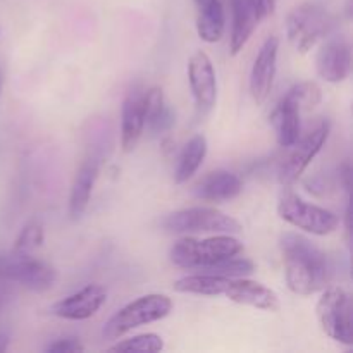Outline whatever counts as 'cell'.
Listing matches in <instances>:
<instances>
[{
  "label": "cell",
  "instance_id": "obj_28",
  "mask_svg": "<svg viewBox=\"0 0 353 353\" xmlns=\"http://www.w3.org/2000/svg\"><path fill=\"white\" fill-rule=\"evenodd\" d=\"M45 352L48 353H81L85 352V345L81 343V340L76 336H65L59 338L54 343L48 345L45 348Z\"/></svg>",
  "mask_w": 353,
  "mask_h": 353
},
{
  "label": "cell",
  "instance_id": "obj_6",
  "mask_svg": "<svg viewBox=\"0 0 353 353\" xmlns=\"http://www.w3.org/2000/svg\"><path fill=\"white\" fill-rule=\"evenodd\" d=\"M321 330L331 340L353 345V305L347 290L341 286H326L316 307Z\"/></svg>",
  "mask_w": 353,
  "mask_h": 353
},
{
  "label": "cell",
  "instance_id": "obj_27",
  "mask_svg": "<svg viewBox=\"0 0 353 353\" xmlns=\"http://www.w3.org/2000/svg\"><path fill=\"white\" fill-rule=\"evenodd\" d=\"M176 124V112L168 102L162 105V109L159 112H155L150 119L145 123V128L150 131L152 134H164L174 128Z\"/></svg>",
  "mask_w": 353,
  "mask_h": 353
},
{
  "label": "cell",
  "instance_id": "obj_9",
  "mask_svg": "<svg viewBox=\"0 0 353 353\" xmlns=\"http://www.w3.org/2000/svg\"><path fill=\"white\" fill-rule=\"evenodd\" d=\"M331 126L327 121L321 123L316 130L310 131L307 137L299 138L295 145H293L292 154L286 157V161L281 164L279 169V181L285 186L293 185L299 181L300 176L305 172V169L312 164L314 159L317 157L321 150H323L324 143L330 138Z\"/></svg>",
  "mask_w": 353,
  "mask_h": 353
},
{
  "label": "cell",
  "instance_id": "obj_5",
  "mask_svg": "<svg viewBox=\"0 0 353 353\" xmlns=\"http://www.w3.org/2000/svg\"><path fill=\"white\" fill-rule=\"evenodd\" d=\"M278 214L285 223L316 236L334 233L340 226V217L333 210L305 202L290 188H285L279 195Z\"/></svg>",
  "mask_w": 353,
  "mask_h": 353
},
{
  "label": "cell",
  "instance_id": "obj_13",
  "mask_svg": "<svg viewBox=\"0 0 353 353\" xmlns=\"http://www.w3.org/2000/svg\"><path fill=\"white\" fill-rule=\"evenodd\" d=\"M278 52L279 38L269 37L262 43L257 57L250 72V93L255 102L261 105L271 95L272 85H274L276 71H278Z\"/></svg>",
  "mask_w": 353,
  "mask_h": 353
},
{
  "label": "cell",
  "instance_id": "obj_19",
  "mask_svg": "<svg viewBox=\"0 0 353 353\" xmlns=\"http://www.w3.org/2000/svg\"><path fill=\"white\" fill-rule=\"evenodd\" d=\"M196 9V33L205 43H217L226 28V14L221 0H193Z\"/></svg>",
  "mask_w": 353,
  "mask_h": 353
},
{
  "label": "cell",
  "instance_id": "obj_12",
  "mask_svg": "<svg viewBox=\"0 0 353 353\" xmlns=\"http://www.w3.org/2000/svg\"><path fill=\"white\" fill-rule=\"evenodd\" d=\"M107 302V290L100 285H86L79 292L59 300L48 312L65 321H86L95 316Z\"/></svg>",
  "mask_w": 353,
  "mask_h": 353
},
{
  "label": "cell",
  "instance_id": "obj_18",
  "mask_svg": "<svg viewBox=\"0 0 353 353\" xmlns=\"http://www.w3.org/2000/svg\"><path fill=\"white\" fill-rule=\"evenodd\" d=\"M100 162L97 159H86L79 165L78 172L72 181L71 193H69V217L72 221H78L88 209L90 199H92L93 186L99 179Z\"/></svg>",
  "mask_w": 353,
  "mask_h": 353
},
{
  "label": "cell",
  "instance_id": "obj_23",
  "mask_svg": "<svg viewBox=\"0 0 353 353\" xmlns=\"http://www.w3.org/2000/svg\"><path fill=\"white\" fill-rule=\"evenodd\" d=\"M255 271V264L250 259L243 257H234L224 259V261L216 262V264H210L207 268L199 269V272L203 274H212V276H223V278L236 279V278H245V276H250Z\"/></svg>",
  "mask_w": 353,
  "mask_h": 353
},
{
  "label": "cell",
  "instance_id": "obj_15",
  "mask_svg": "<svg viewBox=\"0 0 353 353\" xmlns=\"http://www.w3.org/2000/svg\"><path fill=\"white\" fill-rule=\"evenodd\" d=\"M241 192H243V181L240 176L224 169L205 174L193 188L196 199L214 203L230 202Z\"/></svg>",
  "mask_w": 353,
  "mask_h": 353
},
{
  "label": "cell",
  "instance_id": "obj_30",
  "mask_svg": "<svg viewBox=\"0 0 353 353\" xmlns=\"http://www.w3.org/2000/svg\"><path fill=\"white\" fill-rule=\"evenodd\" d=\"M248 2H250L255 16H257V19L262 21L274 12L276 2H278V0H248Z\"/></svg>",
  "mask_w": 353,
  "mask_h": 353
},
{
  "label": "cell",
  "instance_id": "obj_25",
  "mask_svg": "<svg viewBox=\"0 0 353 353\" xmlns=\"http://www.w3.org/2000/svg\"><path fill=\"white\" fill-rule=\"evenodd\" d=\"M286 95L299 105L302 112H310L323 102V90L314 81L296 83L295 86L288 90Z\"/></svg>",
  "mask_w": 353,
  "mask_h": 353
},
{
  "label": "cell",
  "instance_id": "obj_29",
  "mask_svg": "<svg viewBox=\"0 0 353 353\" xmlns=\"http://www.w3.org/2000/svg\"><path fill=\"white\" fill-rule=\"evenodd\" d=\"M305 186L310 193H314V195H326V193L333 188L334 183L330 176L319 174V176H314V178H310L309 181L305 183Z\"/></svg>",
  "mask_w": 353,
  "mask_h": 353
},
{
  "label": "cell",
  "instance_id": "obj_22",
  "mask_svg": "<svg viewBox=\"0 0 353 353\" xmlns=\"http://www.w3.org/2000/svg\"><path fill=\"white\" fill-rule=\"evenodd\" d=\"M230 283H231L230 278L196 272V274L185 276V278L174 281L172 288H174V292L186 293V295L219 296V295H224V292H226Z\"/></svg>",
  "mask_w": 353,
  "mask_h": 353
},
{
  "label": "cell",
  "instance_id": "obj_24",
  "mask_svg": "<svg viewBox=\"0 0 353 353\" xmlns=\"http://www.w3.org/2000/svg\"><path fill=\"white\" fill-rule=\"evenodd\" d=\"M162 350H164V340L155 333L137 334V336L119 341L109 348V352L112 353H157Z\"/></svg>",
  "mask_w": 353,
  "mask_h": 353
},
{
  "label": "cell",
  "instance_id": "obj_11",
  "mask_svg": "<svg viewBox=\"0 0 353 353\" xmlns=\"http://www.w3.org/2000/svg\"><path fill=\"white\" fill-rule=\"evenodd\" d=\"M188 83L196 110L207 114L217 102V79L214 64L207 52L196 50L188 61Z\"/></svg>",
  "mask_w": 353,
  "mask_h": 353
},
{
  "label": "cell",
  "instance_id": "obj_7",
  "mask_svg": "<svg viewBox=\"0 0 353 353\" xmlns=\"http://www.w3.org/2000/svg\"><path fill=\"white\" fill-rule=\"evenodd\" d=\"M0 281L17 283L31 292L43 293L54 288L57 283V271L54 265L40 259L31 257V254H0Z\"/></svg>",
  "mask_w": 353,
  "mask_h": 353
},
{
  "label": "cell",
  "instance_id": "obj_34",
  "mask_svg": "<svg viewBox=\"0 0 353 353\" xmlns=\"http://www.w3.org/2000/svg\"><path fill=\"white\" fill-rule=\"evenodd\" d=\"M2 85H3V72L0 69V93H2Z\"/></svg>",
  "mask_w": 353,
  "mask_h": 353
},
{
  "label": "cell",
  "instance_id": "obj_32",
  "mask_svg": "<svg viewBox=\"0 0 353 353\" xmlns=\"http://www.w3.org/2000/svg\"><path fill=\"white\" fill-rule=\"evenodd\" d=\"M9 345H10V334L7 333L6 330H2V327H0V353L7 352Z\"/></svg>",
  "mask_w": 353,
  "mask_h": 353
},
{
  "label": "cell",
  "instance_id": "obj_20",
  "mask_svg": "<svg viewBox=\"0 0 353 353\" xmlns=\"http://www.w3.org/2000/svg\"><path fill=\"white\" fill-rule=\"evenodd\" d=\"M231 10H233V26H231L230 50L231 55H238L250 40L261 21L255 16L248 0H231Z\"/></svg>",
  "mask_w": 353,
  "mask_h": 353
},
{
  "label": "cell",
  "instance_id": "obj_21",
  "mask_svg": "<svg viewBox=\"0 0 353 353\" xmlns=\"http://www.w3.org/2000/svg\"><path fill=\"white\" fill-rule=\"evenodd\" d=\"M207 150H209V145H207V138L203 137V134H195V137L190 138L188 143L183 147L181 154H179L178 157V164H176V185H183V183L188 181L190 178H193V174H196L200 165L205 161Z\"/></svg>",
  "mask_w": 353,
  "mask_h": 353
},
{
  "label": "cell",
  "instance_id": "obj_2",
  "mask_svg": "<svg viewBox=\"0 0 353 353\" xmlns=\"http://www.w3.org/2000/svg\"><path fill=\"white\" fill-rule=\"evenodd\" d=\"M243 252V243L228 233H219L217 236L195 240V238H181L176 241L169 252V259L174 265L181 269L207 268L210 264L234 257Z\"/></svg>",
  "mask_w": 353,
  "mask_h": 353
},
{
  "label": "cell",
  "instance_id": "obj_26",
  "mask_svg": "<svg viewBox=\"0 0 353 353\" xmlns=\"http://www.w3.org/2000/svg\"><path fill=\"white\" fill-rule=\"evenodd\" d=\"M45 241V231L41 223L38 221H31L26 226L21 230V233L17 234L16 241H14V252H19V254H31L33 250L40 248Z\"/></svg>",
  "mask_w": 353,
  "mask_h": 353
},
{
  "label": "cell",
  "instance_id": "obj_14",
  "mask_svg": "<svg viewBox=\"0 0 353 353\" xmlns=\"http://www.w3.org/2000/svg\"><path fill=\"white\" fill-rule=\"evenodd\" d=\"M224 296L238 305H247L252 309L265 310V312H278L281 309L278 293L264 286L262 283L252 281V279L236 278L231 279L228 285Z\"/></svg>",
  "mask_w": 353,
  "mask_h": 353
},
{
  "label": "cell",
  "instance_id": "obj_31",
  "mask_svg": "<svg viewBox=\"0 0 353 353\" xmlns=\"http://www.w3.org/2000/svg\"><path fill=\"white\" fill-rule=\"evenodd\" d=\"M338 179H340V186H343L345 192L350 195V190H352V168L348 162H345L343 165H340L338 169Z\"/></svg>",
  "mask_w": 353,
  "mask_h": 353
},
{
  "label": "cell",
  "instance_id": "obj_17",
  "mask_svg": "<svg viewBox=\"0 0 353 353\" xmlns=\"http://www.w3.org/2000/svg\"><path fill=\"white\" fill-rule=\"evenodd\" d=\"M145 131L143 92L131 90L123 102V119H121V147L133 152Z\"/></svg>",
  "mask_w": 353,
  "mask_h": 353
},
{
  "label": "cell",
  "instance_id": "obj_33",
  "mask_svg": "<svg viewBox=\"0 0 353 353\" xmlns=\"http://www.w3.org/2000/svg\"><path fill=\"white\" fill-rule=\"evenodd\" d=\"M9 299H10L9 290H7L6 286L0 285V312H2V310L6 309V305H7V303H9Z\"/></svg>",
  "mask_w": 353,
  "mask_h": 353
},
{
  "label": "cell",
  "instance_id": "obj_16",
  "mask_svg": "<svg viewBox=\"0 0 353 353\" xmlns=\"http://www.w3.org/2000/svg\"><path fill=\"white\" fill-rule=\"evenodd\" d=\"M302 110L288 95L283 97L272 109L269 121L276 131L278 143L285 148H292L302 137Z\"/></svg>",
  "mask_w": 353,
  "mask_h": 353
},
{
  "label": "cell",
  "instance_id": "obj_4",
  "mask_svg": "<svg viewBox=\"0 0 353 353\" xmlns=\"http://www.w3.org/2000/svg\"><path fill=\"white\" fill-rule=\"evenodd\" d=\"M334 17L319 3L305 2L293 7L286 17V34L290 43L300 54H307L317 41L333 31Z\"/></svg>",
  "mask_w": 353,
  "mask_h": 353
},
{
  "label": "cell",
  "instance_id": "obj_8",
  "mask_svg": "<svg viewBox=\"0 0 353 353\" xmlns=\"http://www.w3.org/2000/svg\"><path fill=\"white\" fill-rule=\"evenodd\" d=\"M162 230L168 233H241L240 221L210 207H190L168 214L161 221Z\"/></svg>",
  "mask_w": 353,
  "mask_h": 353
},
{
  "label": "cell",
  "instance_id": "obj_3",
  "mask_svg": "<svg viewBox=\"0 0 353 353\" xmlns=\"http://www.w3.org/2000/svg\"><path fill=\"white\" fill-rule=\"evenodd\" d=\"M172 300L168 295L161 293H150V295L140 296L131 303L117 310L112 317L105 323L102 330V336L105 340H117L126 333L133 331L134 327L145 326V324L157 323L171 314Z\"/></svg>",
  "mask_w": 353,
  "mask_h": 353
},
{
  "label": "cell",
  "instance_id": "obj_1",
  "mask_svg": "<svg viewBox=\"0 0 353 353\" xmlns=\"http://www.w3.org/2000/svg\"><path fill=\"white\" fill-rule=\"evenodd\" d=\"M279 247L290 292L309 296L326 288L331 278V265L317 245L299 233H285L279 240Z\"/></svg>",
  "mask_w": 353,
  "mask_h": 353
},
{
  "label": "cell",
  "instance_id": "obj_10",
  "mask_svg": "<svg viewBox=\"0 0 353 353\" xmlns=\"http://www.w3.org/2000/svg\"><path fill=\"white\" fill-rule=\"evenodd\" d=\"M316 69L326 83H341L352 72V45L343 34L330 37L316 55Z\"/></svg>",
  "mask_w": 353,
  "mask_h": 353
}]
</instances>
